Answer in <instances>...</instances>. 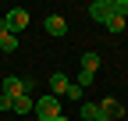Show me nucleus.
<instances>
[{
  "mask_svg": "<svg viewBox=\"0 0 128 121\" xmlns=\"http://www.w3.org/2000/svg\"><path fill=\"white\" fill-rule=\"evenodd\" d=\"M28 11H22V7H14V11H7L4 14V28H7V32L11 36H18V32H25V28H28Z\"/></svg>",
  "mask_w": 128,
  "mask_h": 121,
  "instance_id": "obj_1",
  "label": "nucleus"
},
{
  "mask_svg": "<svg viewBox=\"0 0 128 121\" xmlns=\"http://www.w3.org/2000/svg\"><path fill=\"white\" fill-rule=\"evenodd\" d=\"M32 110H36V118H43V121H54V118H60V100L57 96H39Z\"/></svg>",
  "mask_w": 128,
  "mask_h": 121,
  "instance_id": "obj_2",
  "label": "nucleus"
},
{
  "mask_svg": "<svg viewBox=\"0 0 128 121\" xmlns=\"http://www.w3.org/2000/svg\"><path fill=\"white\" fill-rule=\"evenodd\" d=\"M28 89H32V82H22L18 75H7V78L0 82V93H4V96H11V100H18V96H28Z\"/></svg>",
  "mask_w": 128,
  "mask_h": 121,
  "instance_id": "obj_3",
  "label": "nucleus"
},
{
  "mask_svg": "<svg viewBox=\"0 0 128 121\" xmlns=\"http://www.w3.org/2000/svg\"><path fill=\"white\" fill-rule=\"evenodd\" d=\"M96 107H100V118H103V121H114V118H124V103H121L118 96H103L100 103H96Z\"/></svg>",
  "mask_w": 128,
  "mask_h": 121,
  "instance_id": "obj_4",
  "label": "nucleus"
},
{
  "mask_svg": "<svg viewBox=\"0 0 128 121\" xmlns=\"http://www.w3.org/2000/svg\"><path fill=\"white\" fill-rule=\"evenodd\" d=\"M43 28L50 36H68V22L60 18V14H46V22H43Z\"/></svg>",
  "mask_w": 128,
  "mask_h": 121,
  "instance_id": "obj_5",
  "label": "nucleus"
},
{
  "mask_svg": "<svg viewBox=\"0 0 128 121\" xmlns=\"http://www.w3.org/2000/svg\"><path fill=\"white\" fill-rule=\"evenodd\" d=\"M68 86H71V82H68V75H64V71H54V75H50V96L60 100L64 93H68Z\"/></svg>",
  "mask_w": 128,
  "mask_h": 121,
  "instance_id": "obj_6",
  "label": "nucleus"
},
{
  "mask_svg": "<svg viewBox=\"0 0 128 121\" xmlns=\"http://www.w3.org/2000/svg\"><path fill=\"white\" fill-rule=\"evenodd\" d=\"M89 18L92 22H107L110 18V0H92L89 4Z\"/></svg>",
  "mask_w": 128,
  "mask_h": 121,
  "instance_id": "obj_7",
  "label": "nucleus"
},
{
  "mask_svg": "<svg viewBox=\"0 0 128 121\" xmlns=\"http://www.w3.org/2000/svg\"><path fill=\"white\" fill-rule=\"evenodd\" d=\"M32 107H36V100H32V96H18V100H11V110H14V114H28Z\"/></svg>",
  "mask_w": 128,
  "mask_h": 121,
  "instance_id": "obj_8",
  "label": "nucleus"
},
{
  "mask_svg": "<svg viewBox=\"0 0 128 121\" xmlns=\"http://www.w3.org/2000/svg\"><path fill=\"white\" fill-rule=\"evenodd\" d=\"M96 68H100V54H96V50L82 54V71H92V75H96Z\"/></svg>",
  "mask_w": 128,
  "mask_h": 121,
  "instance_id": "obj_9",
  "label": "nucleus"
},
{
  "mask_svg": "<svg viewBox=\"0 0 128 121\" xmlns=\"http://www.w3.org/2000/svg\"><path fill=\"white\" fill-rule=\"evenodd\" d=\"M14 50H18V36L4 32V36H0V54H14Z\"/></svg>",
  "mask_w": 128,
  "mask_h": 121,
  "instance_id": "obj_10",
  "label": "nucleus"
},
{
  "mask_svg": "<svg viewBox=\"0 0 128 121\" xmlns=\"http://www.w3.org/2000/svg\"><path fill=\"white\" fill-rule=\"evenodd\" d=\"M103 25L110 28V32H124V28H128V18H121V14H110Z\"/></svg>",
  "mask_w": 128,
  "mask_h": 121,
  "instance_id": "obj_11",
  "label": "nucleus"
},
{
  "mask_svg": "<svg viewBox=\"0 0 128 121\" xmlns=\"http://www.w3.org/2000/svg\"><path fill=\"white\" fill-rule=\"evenodd\" d=\"M82 118H86V121H103V118H100V107H96V103H82Z\"/></svg>",
  "mask_w": 128,
  "mask_h": 121,
  "instance_id": "obj_12",
  "label": "nucleus"
},
{
  "mask_svg": "<svg viewBox=\"0 0 128 121\" xmlns=\"http://www.w3.org/2000/svg\"><path fill=\"white\" fill-rule=\"evenodd\" d=\"M110 14H121V18H128V0H110Z\"/></svg>",
  "mask_w": 128,
  "mask_h": 121,
  "instance_id": "obj_13",
  "label": "nucleus"
},
{
  "mask_svg": "<svg viewBox=\"0 0 128 121\" xmlns=\"http://www.w3.org/2000/svg\"><path fill=\"white\" fill-rule=\"evenodd\" d=\"M92 78H96L92 71H78V82H75V86H82V89H89V86H92Z\"/></svg>",
  "mask_w": 128,
  "mask_h": 121,
  "instance_id": "obj_14",
  "label": "nucleus"
},
{
  "mask_svg": "<svg viewBox=\"0 0 128 121\" xmlns=\"http://www.w3.org/2000/svg\"><path fill=\"white\" fill-rule=\"evenodd\" d=\"M64 96H71V100L78 103V100H82V86H75V82H71V86H68V93H64Z\"/></svg>",
  "mask_w": 128,
  "mask_h": 121,
  "instance_id": "obj_15",
  "label": "nucleus"
},
{
  "mask_svg": "<svg viewBox=\"0 0 128 121\" xmlns=\"http://www.w3.org/2000/svg\"><path fill=\"white\" fill-rule=\"evenodd\" d=\"M4 110H11V96H4V93H0V114H4Z\"/></svg>",
  "mask_w": 128,
  "mask_h": 121,
  "instance_id": "obj_16",
  "label": "nucleus"
},
{
  "mask_svg": "<svg viewBox=\"0 0 128 121\" xmlns=\"http://www.w3.org/2000/svg\"><path fill=\"white\" fill-rule=\"evenodd\" d=\"M4 32H7V28H4V18H0V36H4Z\"/></svg>",
  "mask_w": 128,
  "mask_h": 121,
  "instance_id": "obj_17",
  "label": "nucleus"
},
{
  "mask_svg": "<svg viewBox=\"0 0 128 121\" xmlns=\"http://www.w3.org/2000/svg\"><path fill=\"white\" fill-rule=\"evenodd\" d=\"M54 121H68V118H64V114H60V118H54Z\"/></svg>",
  "mask_w": 128,
  "mask_h": 121,
  "instance_id": "obj_18",
  "label": "nucleus"
},
{
  "mask_svg": "<svg viewBox=\"0 0 128 121\" xmlns=\"http://www.w3.org/2000/svg\"><path fill=\"white\" fill-rule=\"evenodd\" d=\"M36 121H43V118H36Z\"/></svg>",
  "mask_w": 128,
  "mask_h": 121,
  "instance_id": "obj_19",
  "label": "nucleus"
}]
</instances>
